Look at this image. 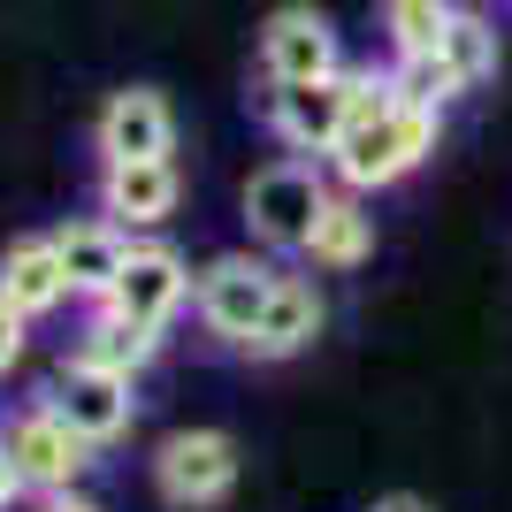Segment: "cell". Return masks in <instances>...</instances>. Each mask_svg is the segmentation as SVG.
Segmentation results:
<instances>
[{
    "instance_id": "obj_23",
    "label": "cell",
    "mask_w": 512,
    "mask_h": 512,
    "mask_svg": "<svg viewBox=\"0 0 512 512\" xmlns=\"http://www.w3.org/2000/svg\"><path fill=\"white\" fill-rule=\"evenodd\" d=\"M367 512H428V505H421V497H406V490H398V497H375Z\"/></svg>"
},
{
    "instance_id": "obj_9",
    "label": "cell",
    "mask_w": 512,
    "mask_h": 512,
    "mask_svg": "<svg viewBox=\"0 0 512 512\" xmlns=\"http://www.w3.org/2000/svg\"><path fill=\"white\" fill-rule=\"evenodd\" d=\"M184 299H192V268H184V253H169V245H130L123 276H115V291H107V314L138 321V329H169L176 314H184Z\"/></svg>"
},
{
    "instance_id": "obj_2",
    "label": "cell",
    "mask_w": 512,
    "mask_h": 512,
    "mask_svg": "<svg viewBox=\"0 0 512 512\" xmlns=\"http://www.w3.org/2000/svg\"><path fill=\"white\" fill-rule=\"evenodd\" d=\"M321 207H329V176H321V161H306V153H283V161H268V169L245 184V222H253V237L268 253H306Z\"/></svg>"
},
{
    "instance_id": "obj_15",
    "label": "cell",
    "mask_w": 512,
    "mask_h": 512,
    "mask_svg": "<svg viewBox=\"0 0 512 512\" xmlns=\"http://www.w3.org/2000/svg\"><path fill=\"white\" fill-rule=\"evenodd\" d=\"M375 253V214H367V192H329V207L314 214V237H306V260L344 276Z\"/></svg>"
},
{
    "instance_id": "obj_3",
    "label": "cell",
    "mask_w": 512,
    "mask_h": 512,
    "mask_svg": "<svg viewBox=\"0 0 512 512\" xmlns=\"http://www.w3.org/2000/svg\"><path fill=\"white\" fill-rule=\"evenodd\" d=\"M360 77L367 69H329V77H306V85H268L260 115H268V130H276L291 153L329 161L344 123H352V107H360Z\"/></svg>"
},
{
    "instance_id": "obj_16",
    "label": "cell",
    "mask_w": 512,
    "mask_h": 512,
    "mask_svg": "<svg viewBox=\"0 0 512 512\" xmlns=\"http://www.w3.org/2000/svg\"><path fill=\"white\" fill-rule=\"evenodd\" d=\"M153 352H161V329H138V321L92 306V321H85V337H77V352H69V360L107 367V375H130V383H138V375L153 367Z\"/></svg>"
},
{
    "instance_id": "obj_21",
    "label": "cell",
    "mask_w": 512,
    "mask_h": 512,
    "mask_svg": "<svg viewBox=\"0 0 512 512\" xmlns=\"http://www.w3.org/2000/svg\"><path fill=\"white\" fill-rule=\"evenodd\" d=\"M16 497H23V474H16V459H8V451H0V512L16 505Z\"/></svg>"
},
{
    "instance_id": "obj_20",
    "label": "cell",
    "mask_w": 512,
    "mask_h": 512,
    "mask_svg": "<svg viewBox=\"0 0 512 512\" xmlns=\"http://www.w3.org/2000/svg\"><path fill=\"white\" fill-rule=\"evenodd\" d=\"M23 329H31V321H23L8 299H0V375H8V367L23 360Z\"/></svg>"
},
{
    "instance_id": "obj_11",
    "label": "cell",
    "mask_w": 512,
    "mask_h": 512,
    "mask_svg": "<svg viewBox=\"0 0 512 512\" xmlns=\"http://www.w3.org/2000/svg\"><path fill=\"white\" fill-rule=\"evenodd\" d=\"M184 199V176L176 161H100V214H115L123 230H161Z\"/></svg>"
},
{
    "instance_id": "obj_10",
    "label": "cell",
    "mask_w": 512,
    "mask_h": 512,
    "mask_svg": "<svg viewBox=\"0 0 512 512\" xmlns=\"http://www.w3.org/2000/svg\"><path fill=\"white\" fill-rule=\"evenodd\" d=\"M92 146H100V161H161V153H176L169 100H161L153 85L115 92V100L100 107V123H92Z\"/></svg>"
},
{
    "instance_id": "obj_18",
    "label": "cell",
    "mask_w": 512,
    "mask_h": 512,
    "mask_svg": "<svg viewBox=\"0 0 512 512\" xmlns=\"http://www.w3.org/2000/svg\"><path fill=\"white\" fill-rule=\"evenodd\" d=\"M451 23V0H383V31H390V54H428Z\"/></svg>"
},
{
    "instance_id": "obj_5",
    "label": "cell",
    "mask_w": 512,
    "mask_h": 512,
    "mask_svg": "<svg viewBox=\"0 0 512 512\" xmlns=\"http://www.w3.org/2000/svg\"><path fill=\"white\" fill-rule=\"evenodd\" d=\"M0 451L16 459L23 490H46V497H54V490H77V474L92 467V444L54 406H46V398H31L23 413L0 421Z\"/></svg>"
},
{
    "instance_id": "obj_22",
    "label": "cell",
    "mask_w": 512,
    "mask_h": 512,
    "mask_svg": "<svg viewBox=\"0 0 512 512\" xmlns=\"http://www.w3.org/2000/svg\"><path fill=\"white\" fill-rule=\"evenodd\" d=\"M39 512H100V505H92V497H77V490H54Z\"/></svg>"
},
{
    "instance_id": "obj_1",
    "label": "cell",
    "mask_w": 512,
    "mask_h": 512,
    "mask_svg": "<svg viewBox=\"0 0 512 512\" xmlns=\"http://www.w3.org/2000/svg\"><path fill=\"white\" fill-rule=\"evenodd\" d=\"M436 138H444V107L398 100L390 69L383 77L367 69L360 77V107H352L337 153H329V176H337L344 192H390V184H406L428 153H436Z\"/></svg>"
},
{
    "instance_id": "obj_6",
    "label": "cell",
    "mask_w": 512,
    "mask_h": 512,
    "mask_svg": "<svg viewBox=\"0 0 512 512\" xmlns=\"http://www.w3.org/2000/svg\"><path fill=\"white\" fill-rule=\"evenodd\" d=\"M153 490L169 497V505L199 512V505H222L237 490V444L222 428H184L169 444L153 451Z\"/></svg>"
},
{
    "instance_id": "obj_17",
    "label": "cell",
    "mask_w": 512,
    "mask_h": 512,
    "mask_svg": "<svg viewBox=\"0 0 512 512\" xmlns=\"http://www.w3.org/2000/svg\"><path fill=\"white\" fill-rule=\"evenodd\" d=\"M436 54H444V62H451V77H459V92L490 85V77H497V23H490V16H474V8H451L444 39H436Z\"/></svg>"
},
{
    "instance_id": "obj_19",
    "label": "cell",
    "mask_w": 512,
    "mask_h": 512,
    "mask_svg": "<svg viewBox=\"0 0 512 512\" xmlns=\"http://www.w3.org/2000/svg\"><path fill=\"white\" fill-rule=\"evenodd\" d=\"M390 85H398V100H413V107H451L459 100V77H451V62L428 46V54H398L390 62Z\"/></svg>"
},
{
    "instance_id": "obj_7",
    "label": "cell",
    "mask_w": 512,
    "mask_h": 512,
    "mask_svg": "<svg viewBox=\"0 0 512 512\" xmlns=\"http://www.w3.org/2000/svg\"><path fill=\"white\" fill-rule=\"evenodd\" d=\"M344 69V46H337V23L291 0L260 23V85H306V77H329Z\"/></svg>"
},
{
    "instance_id": "obj_13",
    "label": "cell",
    "mask_w": 512,
    "mask_h": 512,
    "mask_svg": "<svg viewBox=\"0 0 512 512\" xmlns=\"http://www.w3.org/2000/svg\"><path fill=\"white\" fill-rule=\"evenodd\" d=\"M0 299L16 306L23 321H39L54 314L62 299H77L62 276V253H54V237H16L8 253H0Z\"/></svg>"
},
{
    "instance_id": "obj_14",
    "label": "cell",
    "mask_w": 512,
    "mask_h": 512,
    "mask_svg": "<svg viewBox=\"0 0 512 512\" xmlns=\"http://www.w3.org/2000/svg\"><path fill=\"white\" fill-rule=\"evenodd\" d=\"M321 337V291L314 276H276V291H268V314H260L253 329V360H299L306 344Z\"/></svg>"
},
{
    "instance_id": "obj_4",
    "label": "cell",
    "mask_w": 512,
    "mask_h": 512,
    "mask_svg": "<svg viewBox=\"0 0 512 512\" xmlns=\"http://www.w3.org/2000/svg\"><path fill=\"white\" fill-rule=\"evenodd\" d=\"M276 260H260V253H222V260H207L192 276V314H199V329L207 337H222V344H253V329H260V314H268V291H276Z\"/></svg>"
},
{
    "instance_id": "obj_8",
    "label": "cell",
    "mask_w": 512,
    "mask_h": 512,
    "mask_svg": "<svg viewBox=\"0 0 512 512\" xmlns=\"http://www.w3.org/2000/svg\"><path fill=\"white\" fill-rule=\"evenodd\" d=\"M46 406L62 413L77 436H85L92 451L107 444H123L130 421H138V398H130V375H107V367H85V360H69L62 375H54V390H46Z\"/></svg>"
},
{
    "instance_id": "obj_12",
    "label": "cell",
    "mask_w": 512,
    "mask_h": 512,
    "mask_svg": "<svg viewBox=\"0 0 512 512\" xmlns=\"http://www.w3.org/2000/svg\"><path fill=\"white\" fill-rule=\"evenodd\" d=\"M54 253H62L69 291L100 306L107 291H115V276H123V260H130V230L115 214H85V222H62V230H54Z\"/></svg>"
}]
</instances>
